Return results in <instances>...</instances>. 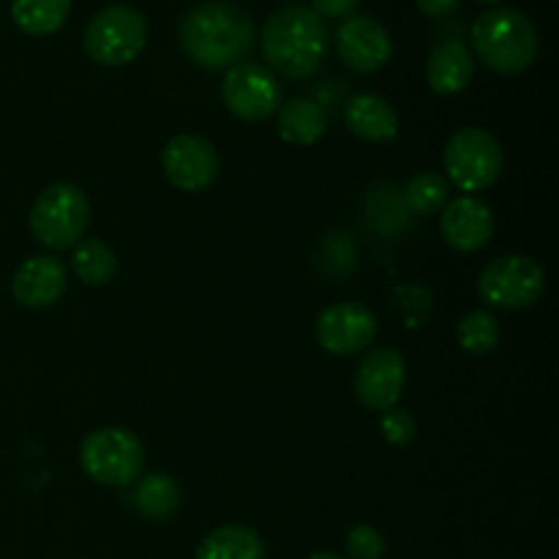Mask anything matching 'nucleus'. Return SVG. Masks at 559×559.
Masks as SVG:
<instances>
[{"label": "nucleus", "mask_w": 559, "mask_h": 559, "mask_svg": "<svg viewBox=\"0 0 559 559\" xmlns=\"http://www.w3.org/2000/svg\"><path fill=\"white\" fill-rule=\"evenodd\" d=\"M180 44L202 69H233L254 49V22L235 3H200L180 20Z\"/></svg>", "instance_id": "f257e3e1"}, {"label": "nucleus", "mask_w": 559, "mask_h": 559, "mask_svg": "<svg viewBox=\"0 0 559 559\" xmlns=\"http://www.w3.org/2000/svg\"><path fill=\"white\" fill-rule=\"evenodd\" d=\"M262 58L287 80L317 74L328 52V27L320 14L304 5H287L267 16L260 33Z\"/></svg>", "instance_id": "f03ea898"}, {"label": "nucleus", "mask_w": 559, "mask_h": 559, "mask_svg": "<svg viewBox=\"0 0 559 559\" xmlns=\"http://www.w3.org/2000/svg\"><path fill=\"white\" fill-rule=\"evenodd\" d=\"M473 49L497 74H522L538 60L540 38L533 20L516 9H491L475 20Z\"/></svg>", "instance_id": "7ed1b4c3"}, {"label": "nucleus", "mask_w": 559, "mask_h": 559, "mask_svg": "<svg viewBox=\"0 0 559 559\" xmlns=\"http://www.w3.org/2000/svg\"><path fill=\"white\" fill-rule=\"evenodd\" d=\"M91 222V202L74 183H52L31 207V233L41 246L55 251L74 249Z\"/></svg>", "instance_id": "20e7f679"}, {"label": "nucleus", "mask_w": 559, "mask_h": 559, "mask_svg": "<svg viewBox=\"0 0 559 559\" xmlns=\"http://www.w3.org/2000/svg\"><path fill=\"white\" fill-rule=\"evenodd\" d=\"M80 464L96 484L126 489L136 484L145 469V448L129 429L104 426L91 431L80 445Z\"/></svg>", "instance_id": "39448f33"}, {"label": "nucleus", "mask_w": 559, "mask_h": 559, "mask_svg": "<svg viewBox=\"0 0 559 559\" xmlns=\"http://www.w3.org/2000/svg\"><path fill=\"white\" fill-rule=\"evenodd\" d=\"M506 156L497 136L486 129H459L445 145V173L456 189L469 197L497 183Z\"/></svg>", "instance_id": "423d86ee"}, {"label": "nucleus", "mask_w": 559, "mask_h": 559, "mask_svg": "<svg viewBox=\"0 0 559 559\" xmlns=\"http://www.w3.org/2000/svg\"><path fill=\"white\" fill-rule=\"evenodd\" d=\"M147 44V22L131 5H107L85 27V52L102 66H126Z\"/></svg>", "instance_id": "0eeeda50"}, {"label": "nucleus", "mask_w": 559, "mask_h": 559, "mask_svg": "<svg viewBox=\"0 0 559 559\" xmlns=\"http://www.w3.org/2000/svg\"><path fill=\"white\" fill-rule=\"evenodd\" d=\"M546 289V273L524 254H502L491 260L478 276V293L484 304L502 311H519L538 304Z\"/></svg>", "instance_id": "6e6552de"}, {"label": "nucleus", "mask_w": 559, "mask_h": 559, "mask_svg": "<svg viewBox=\"0 0 559 559\" xmlns=\"http://www.w3.org/2000/svg\"><path fill=\"white\" fill-rule=\"evenodd\" d=\"M224 107L240 120H260L273 118L282 107V87L271 69L257 63H238L227 69L222 82Z\"/></svg>", "instance_id": "1a4fd4ad"}, {"label": "nucleus", "mask_w": 559, "mask_h": 559, "mask_svg": "<svg viewBox=\"0 0 559 559\" xmlns=\"http://www.w3.org/2000/svg\"><path fill=\"white\" fill-rule=\"evenodd\" d=\"M377 331H380L377 317L371 314V309H366L364 304H355V300L331 304L320 311L314 325L320 347L331 355H342V358L369 349L374 344Z\"/></svg>", "instance_id": "9d476101"}, {"label": "nucleus", "mask_w": 559, "mask_h": 559, "mask_svg": "<svg viewBox=\"0 0 559 559\" xmlns=\"http://www.w3.org/2000/svg\"><path fill=\"white\" fill-rule=\"evenodd\" d=\"M404 385H407V360L393 347L369 349L355 371V396L374 413L396 407Z\"/></svg>", "instance_id": "9b49d317"}, {"label": "nucleus", "mask_w": 559, "mask_h": 559, "mask_svg": "<svg viewBox=\"0 0 559 559\" xmlns=\"http://www.w3.org/2000/svg\"><path fill=\"white\" fill-rule=\"evenodd\" d=\"M162 167L169 183L180 191H202L218 178V153L205 136L178 134L162 153Z\"/></svg>", "instance_id": "f8f14e48"}, {"label": "nucleus", "mask_w": 559, "mask_h": 559, "mask_svg": "<svg viewBox=\"0 0 559 559\" xmlns=\"http://www.w3.org/2000/svg\"><path fill=\"white\" fill-rule=\"evenodd\" d=\"M336 49L338 58L360 74L380 71L391 60L393 41L391 33L385 31L380 20L366 14L347 16L342 27L336 31Z\"/></svg>", "instance_id": "ddd939ff"}, {"label": "nucleus", "mask_w": 559, "mask_h": 559, "mask_svg": "<svg viewBox=\"0 0 559 559\" xmlns=\"http://www.w3.org/2000/svg\"><path fill=\"white\" fill-rule=\"evenodd\" d=\"M440 229L451 249L473 254V251L484 249L495 235V213L478 197H456L442 207Z\"/></svg>", "instance_id": "4468645a"}, {"label": "nucleus", "mask_w": 559, "mask_h": 559, "mask_svg": "<svg viewBox=\"0 0 559 559\" xmlns=\"http://www.w3.org/2000/svg\"><path fill=\"white\" fill-rule=\"evenodd\" d=\"M66 284H69V271L63 262L55 257H31L16 267L11 293L25 309H47L58 304L60 295L66 293Z\"/></svg>", "instance_id": "2eb2a0df"}, {"label": "nucleus", "mask_w": 559, "mask_h": 559, "mask_svg": "<svg viewBox=\"0 0 559 559\" xmlns=\"http://www.w3.org/2000/svg\"><path fill=\"white\" fill-rule=\"evenodd\" d=\"M475 66H473V52L464 41L451 38V41L437 44L435 52L429 55V63H426V80L435 93L442 96H453V93H462L464 87L473 82Z\"/></svg>", "instance_id": "dca6fc26"}, {"label": "nucleus", "mask_w": 559, "mask_h": 559, "mask_svg": "<svg viewBox=\"0 0 559 559\" xmlns=\"http://www.w3.org/2000/svg\"><path fill=\"white\" fill-rule=\"evenodd\" d=\"M344 123L358 140L391 142L399 134V115L382 96L360 93L344 107Z\"/></svg>", "instance_id": "f3484780"}, {"label": "nucleus", "mask_w": 559, "mask_h": 559, "mask_svg": "<svg viewBox=\"0 0 559 559\" xmlns=\"http://www.w3.org/2000/svg\"><path fill=\"white\" fill-rule=\"evenodd\" d=\"M328 129V115L311 98H293L278 107V136L289 145L309 147L320 142Z\"/></svg>", "instance_id": "a211bd4d"}, {"label": "nucleus", "mask_w": 559, "mask_h": 559, "mask_svg": "<svg viewBox=\"0 0 559 559\" xmlns=\"http://www.w3.org/2000/svg\"><path fill=\"white\" fill-rule=\"evenodd\" d=\"M194 559H265V544L251 527L224 524L202 538Z\"/></svg>", "instance_id": "6ab92c4d"}, {"label": "nucleus", "mask_w": 559, "mask_h": 559, "mask_svg": "<svg viewBox=\"0 0 559 559\" xmlns=\"http://www.w3.org/2000/svg\"><path fill=\"white\" fill-rule=\"evenodd\" d=\"M71 0H14L11 20L27 36H49L66 22Z\"/></svg>", "instance_id": "aec40b11"}, {"label": "nucleus", "mask_w": 559, "mask_h": 559, "mask_svg": "<svg viewBox=\"0 0 559 559\" xmlns=\"http://www.w3.org/2000/svg\"><path fill=\"white\" fill-rule=\"evenodd\" d=\"M178 506H180V489L169 475L153 473L136 480L134 508L145 519L164 522V519H169L175 511H178Z\"/></svg>", "instance_id": "412c9836"}, {"label": "nucleus", "mask_w": 559, "mask_h": 559, "mask_svg": "<svg viewBox=\"0 0 559 559\" xmlns=\"http://www.w3.org/2000/svg\"><path fill=\"white\" fill-rule=\"evenodd\" d=\"M71 265H74L80 282L91 284V287H102V284L112 282L115 273H118V257L104 240L87 238L80 240V246L74 249Z\"/></svg>", "instance_id": "4be33fe9"}, {"label": "nucleus", "mask_w": 559, "mask_h": 559, "mask_svg": "<svg viewBox=\"0 0 559 559\" xmlns=\"http://www.w3.org/2000/svg\"><path fill=\"white\" fill-rule=\"evenodd\" d=\"M459 347L469 355H489L500 344V322L486 309H475L459 322Z\"/></svg>", "instance_id": "5701e85b"}, {"label": "nucleus", "mask_w": 559, "mask_h": 559, "mask_svg": "<svg viewBox=\"0 0 559 559\" xmlns=\"http://www.w3.org/2000/svg\"><path fill=\"white\" fill-rule=\"evenodd\" d=\"M404 200L407 207L418 216H431V213H440L442 207L451 200V186L448 178L437 173H418L404 189Z\"/></svg>", "instance_id": "b1692460"}, {"label": "nucleus", "mask_w": 559, "mask_h": 559, "mask_svg": "<svg viewBox=\"0 0 559 559\" xmlns=\"http://www.w3.org/2000/svg\"><path fill=\"white\" fill-rule=\"evenodd\" d=\"M385 535L371 524H358L347 535L349 559H382L385 555Z\"/></svg>", "instance_id": "393cba45"}, {"label": "nucleus", "mask_w": 559, "mask_h": 559, "mask_svg": "<svg viewBox=\"0 0 559 559\" xmlns=\"http://www.w3.org/2000/svg\"><path fill=\"white\" fill-rule=\"evenodd\" d=\"M380 431L391 445L404 448L415 440V435H418V424H415V418L407 413V409L391 407L382 413Z\"/></svg>", "instance_id": "a878e982"}, {"label": "nucleus", "mask_w": 559, "mask_h": 559, "mask_svg": "<svg viewBox=\"0 0 559 559\" xmlns=\"http://www.w3.org/2000/svg\"><path fill=\"white\" fill-rule=\"evenodd\" d=\"M360 0H311V11L320 16H353Z\"/></svg>", "instance_id": "bb28decb"}, {"label": "nucleus", "mask_w": 559, "mask_h": 559, "mask_svg": "<svg viewBox=\"0 0 559 559\" xmlns=\"http://www.w3.org/2000/svg\"><path fill=\"white\" fill-rule=\"evenodd\" d=\"M415 3L429 16H448L462 5V0H415Z\"/></svg>", "instance_id": "cd10ccee"}, {"label": "nucleus", "mask_w": 559, "mask_h": 559, "mask_svg": "<svg viewBox=\"0 0 559 559\" xmlns=\"http://www.w3.org/2000/svg\"><path fill=\"white\" fill-rule=\"evenodd\" d=\"M309 559H347V557L336 555V551H317V555H311Z\"/></svg>", "instance_id": "c85d7f7f"}, {"label": "nucleus", "mask_w": 559, "mask_h": 559, "mask_svg": "<svg viewBox=\"0 0 559 559\" xmlns=\"http://www.w3.org/2000/svg\"><path fill=\"white\" fill-rule=\"evenodd\" d=\"M480 3H500V0H480Z\"/></svg>", "instance_id": "c756f323"}]
</instances>
